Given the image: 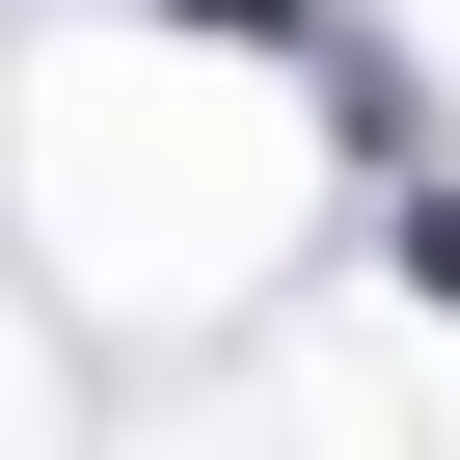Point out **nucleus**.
I'll list each match as a JSON object with an SVG mask.
<instances>
[]
</instances>
